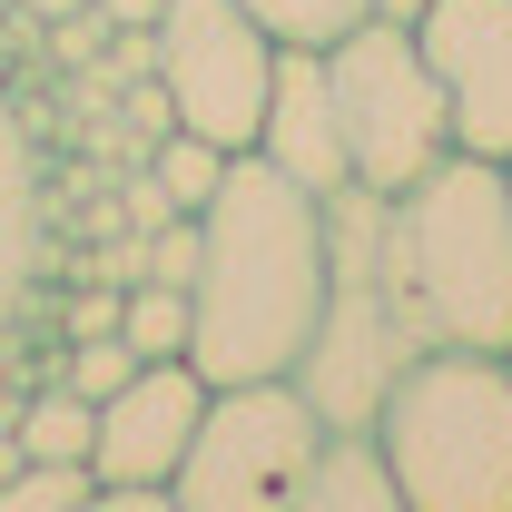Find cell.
Segmentation results:
<instances>
[{"label": "cell", "mask_w": 512, "mask_h": 512, "mask_svg": "<svg viewBox=\"0 0 512 512\" xmlns=\"http://www.w3.org/2000/svg\"><path fill=\"white\" fill-rule=\"evenodd\" d=\"M99 503V473L89 463H10L0 512H89Z\"/></svg>", "instance_id": "obj_16"}, {"label": "cell", "mask_w": 512, "mask_h": 512, "mask_svg": "<svg viewBox=\"0 0 512 512\" xmlns=\"http://www.w3.org/2000/svg\"><path fill=\"white\" fill-rule=\"evenodd\" d=\"M10 463H20V434H10V424H0V483H10Z\"/></svg>", "instance_id": "obj_21"}, {"label": "cell", "mask_w": 512, "mask_h": 512, "mask_svg": "<svg viewBox=\"0 0 512 512\" xmlns=\"http://www.w3.org/2000/svg\"><path fill=\"white\" fill-rule=\"evenodd\" d=\"M325 306V197L276 178L256 148L227 158L217 197L197 207V276H188V365L207 384L296 375Z\"/></svg>", "instance_id": "obj_1"}, {"label": "cell", "mask_w": 512, "mask_h": 512, "mask_svg": "<svg viewBox=\"0 0 512 512\" xmlns=\"http://www.w3.org/2000/svg\"><path fill=\"white\" fill-rule=\"evenodd\" d=\"M227 158H237V148H217V138H197V128H158L148 178H158V197H168L178 217H197V207L217 197V178H227Z\"/></svg>", "instance_id": "obj_13"}, {"label": "cell", "mask_w": 512, "mask_h": 512, "mask_svg": "<svg viewBox=\"0 0 512 512\" xmlns=\"http://www.w3.org/2000/svg\"><path fill=\"white\" fill-rule=\"evenodd\" d=\"M89 10H99V20L119 30V40H138V30H148V20H158L168 0H89Z\"/></svg>", "instance_id": "obj_18"}, {"label": "cell", "mask_w": 512, "mask_h": 512, "mask_svg": "<svg viewBox=\"0 0 512 512\" xmlns=\"http://www.w3.org/2000/svg\"><path fill=\"white\" fill-rule=\"evenodd\" d=\"M119 335L138 355H188V286H158V276H138L119 296Z\"/></svg>", "instance_id": "obj_15"}, {"label": "cell", "mask_w": 512, "mask_h": 512, "mask_svg": "<svg viewBox=\"0 0 512 512\" xmlns=\"http://www.w3.org/2000/svg\"><path fill=\"white\" fill-rule=\"evenodd\" d=\"M20 10H30V20H40V30H69V20H79V10H89V0H20Z\"/></svg>", "instance_id": "obj_19"}, {"label": "cell", "mask_w": 512, "mask_h": 512, "mask_svg": "<svg viewBox=\"0 0 512 512\" xmlns=\"http://www.w3.org/2000/svg\"><path fill=\"white\" fill-rule=\"evenodd\" d=\"M404 512H512V355L424 345L375 404Z\"/></svg>", "instance_id": "obj_3"}, {"label": "cell", "mask_w": 512, "mask_h": 512, "mask_svg": "<svg viewBox=\"0 0 512 512\" xmlns=\"http://www.w3.org/2000/svg\"><path fill=\"white\" fill-rule=\"evenodd\" d=\"M10 434H20V463H89V434H99V404L89 394H30L20 414H10Z\"/></svg>", "instance_id": "obj_12"}, {"label": "cell", "mask_w": 512, "mask_h": 512, "mask_svg": "<svg viewBox=\"0 0 512 512\" xmlns=\"http://www.w3.org/2000/svg\"><path fill=\"white\" fill-rule=\"evenodd\" d=\"M335 119H345V188H414L434 158H453V119H444V89H434V69L414 50V30L404 20H355L335 50Z\"/></svg>", "instance_id": "obj_4"}, {"label": "cell", "mask_w": 512, "mask_h": 512, "mask_svg": "<svg viewBox=\"0 0 512 512\" xmlns=\"http://www.w3.org/2000/svg\"><path fill=\"white\" fill-rule=\"evenodd\" d=\"M503 197H512V158H503Z\"/></svg>", "instance_id": "obj_22"}, {"label": "cell", "mask_w": 512, "mask_h": 512, "mask_svg": "<svg viewBox=\"0 0 512 512\" xmlns=\"http://www.w3.org/2000/svg\"><path fill=\"white\" fill-rule=\"evenodd\" d=\"M256 158L296 188L335 197L355 168H345V119H335V69L325 50H276V89H266V119H256Z\"/></svg>", "instance_id": "obj_9"}, {"label": "cell", "mask_w": 512, "mask_h": 512, "mask_svg": "<svg viewBox=\"0 0 512 512\" xmlns=\"http://www.w3.org/2000/svg\"><path fill=\"white\" fill-rule=\"evenodd\" d=\"M414 50L444 89L463 158H512V0H424Z\"/></svg>", "instance_id": "obj_8"}, {"label": "cell", "mask_w": 512, "mask_h": 512, "mask_svg": "<svg viewBox=\"0 0 512 512\" xmlns=\"http://www.w3.org/2000/svg\"><path fill=\"white\" fill-rule=\"evenodd\" d=\"M30 276H40V178H30L20 128L0 119V325L20 316Z\"/></svg>", "instance_id": "obj_11"}, {"label": "cell", "mask_w": 512, "mask_h": 512, "mask_svg": "<svg viewBox=\"0 0 512 512\" xmlns=\"http://www.w3.org/2000/svg\"><path fill=\"white\" fill-rule=\"evenodd\" d=\"M247 10L276 30V50H335L355 20H375V0H247Z\"/></svg>", "instance_id": "obj_14"}, {"label": "cell", "mask_w": 512, "mask_h": 512, "mask_svg": "<svg viewBox=\"0 0 512 512\" xmlns=\"http://www.w3.org/2000/svg\"><path fill=\"white\" fill-rule=\"evenodd\" d=\"M148 79L168 99V128H197L217 148H256L266 89H276V30L247 0H168L148 20Z\"/></svg>", "instance_id": "obj_6"}, {"label": "cell", "mask_w": 512, "mask_h": 512, "mask_svg": "<svg viewBox=\"0 0 512 512\" xmlns=\"http://www.w3.org/2000/svg\"><path fill=\"white\" fill-rule=\"evenodd\" d=\"M286 512H404L375 424H325V444L306 453V473L286 483Z\"/></svg>", "instance_id": "obj_10"}, {"label": "cell", "mask_w": 512, "mask_h": 512, "mask_svg": "<svg viewBox=\"0 0 512 512\" xmlns=\"http://www.w3.org/2000/svg\"><path fill=\"white\" fill-rule=\"evenodd\" d=\"M414 10H424V0H375V20H404V30H414Z\"/></svg>", "instance_id": "obj_20"}, {"label": "cell", "mask_w": 512, "mask_h": 512, "mask_svg": "<svg viewBox=\"0 0 512 512\" xmlns=\"http://www.w3.org/2000/svg\"><path fill=\"white\" fill-rule=\"evenodd\" d=\"M128 375H138V345H128L119 325H99V335H79V345H69V394H89V404H99V394H119Z\"/></svg>", "instance_id": "obj_17"}, {"label": "cell", "mask_w": 512, "mask_h": 512, "mask_svg": "<svg viewBox=\"0 0 512 512\" xmlns=\"http://www.w3.org/2000/svg\"><path fill=\"white\" fill-rule=\"evenodd\" d=\"M207 375L188 355H138L119 394H99V434H89V473L109 512H168V473L188 463Z\"/></svg>", "instance_id": "obj_7"}, {"label": "cell", "mask_w": 512, "mask_h": 512, "mask_svg": "<svg viewBox=\"0 0 512 512\" xmlns=\"http://www.w3.org/2000/svg\"><path fill=\"white\" fill-rule=\"evenodd\" d=\"M316 444H325V414L306 404L296 375L207 384L197 434H188V463L168 473V512H256V503H286V483L306 473Z\"/></svg>", "instance_id": "obj_5"}, {"label": "cell", "mask_w": 512, "mask_h": 512, "mask_svg": "<svg viewBox=\"0 0 512 512\" xmlns=\"http://www.w3.org/2000/svg\"><path fill=\"white\" fill-rule=\"evenodd\" d=\"M384 266L424 345L512 355V197L503 158H434L384 197Z\"/></svg>", "instance_id": "obj_2"}]
</instances>
